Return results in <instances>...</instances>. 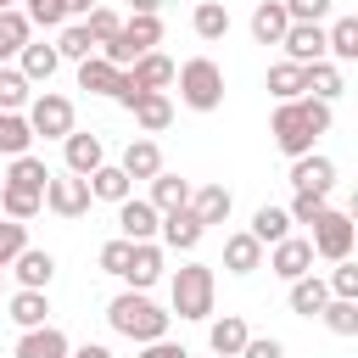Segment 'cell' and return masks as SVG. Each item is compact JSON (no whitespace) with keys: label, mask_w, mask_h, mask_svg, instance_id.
<instances>
[{"label":"cell","mask_w":358,"mask_h":358,"mask_svg":"<svg viewBox=\"0 0 358 358\" xmlns=\"http://www.w3.org/2000/svg\"><path fill=\"white\" fill-rule=\"evenodd\" d=\"M330 123H336V112H330L324 101L302 95V101H274L268 134H274V145H280V151L296 162V157H308V151H313V140H319Z\"/></svg>","instance_id":"6da1fadb"},{"label":"cell","mask_w":358,"mask_h":358,"mask_svg":"<svg viewBox=\"0 0 358 358\" xmlns=\"http://www.w3.org/2000/svg\"><path fill=\"white\" fill-rule=\"evenodd\" d=\"M168 319H173V313H162L145 291H117V296L106 302V324H112L117 336H129L134 347L162 341V336H168Z\"/></svg>","instance_id":"7a4b0ae2"},{"label":"cell","mask_w":358,"mask_h":358,"mask_svg":"<svg viewBox=\"0 0 358 358\" xmlns=\"http://www.w3.org/2000/svg\"><path fill=\"white\" fill-rule=\"evenodd\" d=\"M213 296H218V274H213L207 263L173 268V280H168V308H173L179 319H213Z\"/></svg>","instance_id":"3957f363"},{"label":"cell","mask_w":358,"mask_h":358,"mask_svg":"<svg viewBox=\"0 0 358 358\" xmlns=\"http://www.w3.org/2000/svg\"><path fill=\"white\" fill-rule=\"evenodd\" d=\"M173 84H179V101L190 112H218L224 106V67L213 56H190L185 67H173Z\"/></svg>","instance_id":"277c9868"},{"label":"cell","mask_w":358,"mask_h":358,"mask_svg":"<svg viewBox=\"0 0 358 358\" xmlns=\"http://www.w3.org/2000/svg\"><path fill=\"white\" fill-rule=\"evenodd\" d=\"M22 117H28L34 140H67V134L78 129V123H73V101L56 95V90H39V95L22 106Z\"/></svg>","instance_id":"5b68a950"},{"label":"cell","mask_w":358,"mask_h":358,"mask_svg":"<svg viewBox=\"0 0 358 358\" xmlns=\"http://www.w3.org/2000/svg\"><path fill=\"white\" fill-rule=\"evenodd\" d=\"M352 235H358L352 213H341V207H324V213L313 218V235H308V246H313V257H324V263H341V257H352Z\"/></svg>","instance_id":"8992f818"},{"label":"cell","mask_w":358,"mask_h":358,"mask_svg":"<svg viewBox=\"0 0 358 358\" xmlns=\"http://www.w3.org/2000/svg\"><path fill=\"white\" fill-rule=\"evenodd\" d=\"M168 84H173V62H168L162 50H145L134 67H123V84H117V95H112V101L129 112V106H134V95H145V90H168Z\"/></svg>","instance_id":"52a82bcc"},{"label":"cell","mask_w":358,"mask_h":358,"mask_svg":"<svg viewBox=\"0 0 358 358\" xmlns=\"http://www.w3.org/2000/svg\"><path fill=\"white\" fill-rule=\"evenodd\" d=\"M90 201H95V196H90V179H78V173H67V168L50 173V185H45V207H50L56 218H84Z\"/></svg>","instance_id":"ba28073f"},{"label":"cell","mask_w":358,"mask_h":358,"mask_svg":"<svg viewBox=\"0 0 358 358\" xmlns=\"http://www.w3.org/2000/svg\"><path fill=\"white\" fill-rule=\"evenodd\" d=\"M280 50H285V62H296V67L330 62V56H324V22H291L285 39H280Z\"/></svg>","instance_id":"9c48e42d"},{"label":"cell","mask_w":358,"mask_h":358,"mask_svg":"<svg viewBox=\"0 0 358 358\" xmlns=\"http://www.w3.org/2000/svg\"><path fill=\"white\" fill-rule=\"evenodd\" d=\"M268 268L291 285V280H302V274H313V246H308V235H285V241H274L268 246Z\"/></svg>","instance_id":"30bf717a"},{"label":"cell","mask_w":358,"mask_h":358,"mask_svg":"<svg viewBox=\"0 0 358 358\" xmlns=\"http://www.w3.org/2000/svg\"><path fill=\"white\" fill-rule=\"evenodd\" d=\"M11 274H17V291H50L56 257H50L45 246H22V252L11 257Z\"/></svg>","instance_id":"8fae6325"},{"label":"cell","mask_w":358,"mask_h":358,"mask_svg":"<svg viewBox=\"0 0 358 358\" xmlns=\"http://www.w3.org/2000/svg\"><path fill=\"white\" fill-rule=\"evenodd\" d=\"M117 280H123V291H151V285L162 280V246H157V241H134L129 268H123Z\"/></svg>","instance_id":"7c38bea8"},{"label":"cell","mask_w":358,"mask_h":358,"mask_svg":"<svg viewBox=\"0 0 358 358\" xmlns=\"http://www.w3.org/2000/svg\"><path fill=\"white\" fill-rule=\"evenodd\" d=\"M62 157H67V173L90 179V173L106 162V140H101V134H84V129H73V134L62 140Z\"/></svg>","instance_id":"4fadbf2b"},{"label":"cell","mask_w":358,"mask_h":358,"mask_svg":"<svg viewBox=\"0 0 358 358\" xmlns=\"http://www.w3.org/2000/svg\"><path fill=\"white\" fill-rule=\"evenodd\" d=\"M190 218L201 224V229H213V224H224L229 213H235V196L224 190V185H190Z\"/></svg>","instance_id":"5bb4252c"},{"label":"cell","mask_w":358,"mask_h":358,"mask_svg":"<svg viewBox=\"0 0 358 358\" xmlns=\"http://www.w3.org/2000/svg\"><path fill=\"white\" fill-rule=\"evenodd\" d=\"M157 224H162V213H157L145 196L117 201V235H123V241H157Z\"/></svg>","instance_id":"9a60e30c"},{"label":"cell","mask_w":358,"mask_h":358,"mask_svg":"<svg viewBox=\"0 0 358 358\" xmlns=\"http://www.w3.org/2000/svg\"><path fill=\"white\" fill-rule=\"evenodd\" d=\"M67 352H73V341H67V330H56V324L22 330L17 347H11V358H67Z\"/></svg>","instance_id":"2e32d148"},{"label":"cell","mask_w":358,"mask_h":358,"mask_svg":"<svg viewBox=\"0 0 358 358\" xmlns=\"http://www.w3.org/2000/svg\"><path fill=\"white\" fill-rule=\"evenodd\" d=\"M129 117H134L140 134H162V129L173 123V101H168V90H145V95H134Z\"/></svg>","instance_id":"e0dca14e"},{"label":"cell","mask_w":358,"mask_h":358,"mask_svg":"<svg viewBox=\"0 0 358 358\" xmlns=\"http://www.w3.org/2000/svg\"><path fill=\"white\" fill-rule=\"evenodd\" d=\"M117 168H123L129 179H157V173H162V145H157L151 134H134V140L123 145Z\"/></svg>","instance_id":"ac0fdd59"},{"label":"cell","mask_w":358,"mask_h":358,"mask_svg":"<svg viewBox=\"0 0 358 358\" xmlns=\"http://www.w3.org/2000/svg\"><path fill=\"white\" fill-rule=\"evenodd\" d=\"M291 185H296V190H313V196H330V185H336V162H330L324 151H308V157L291 162Z\"/></svg>","instance_id":"d6986e66"},{"label":"cell","mask_w":358,"mask_h":358,"mask_svg":"<svg viewBox=\"0 0 358 358\" xmlns=\"http://www.w3.org/2000/svg\"><path fill=\"white\" fill-rule=\"evenodd\" d=\"M157 235H162V246H168V252H196L207 229H201V224L190 218V207H179V213H162Z\"/></svg>","instance_id":"ffe728a7"},{"label":"cell","mask_w":358,"mask_h":358,"mask_svg":"<svg viewBox=\"0 0 358 358\" xmlns=\"http://www.w3.org/2000/svg\"><path fill=\"white\" fill-rule=\"evenodd\" d=\"M56 67H62V56H56V45H45V39H28L22 56H17V73H22L28 84H50Z\"/></svg>","instance_id":"44dd1931"},{"label":"cell","mask_w":358,"mask_h":358,"mask_svg":"<svg viewBox=\"0 0 358 358\" xmlns=\"http://www.w3.org/2000/svg\"><path fill=\"white\" fill-rule=\"evenodd\" d=\"M285 302H291V313H296V319H319V308L330 302V285H324V274H302V280H291Z\"/></svg>","instance_id":"7402d4cb"},{"label":"cell","mask_w":358,"mask_h":358,"mask_svg":"<svg viewBox=\"0 0 358 358\" xmlns=\"http://www.w3.org/2000/svg\"><path fill=\"white\" fill-rule=\"evenodd\" d=\"M246 336H252V330H246V319H241V313H224V319H213V324H207V347H213L218 358H241Z\"/></svg>","instance_id":"603a6c76"},{"label":"cell","mask_w":358,"mask_h":358,"mask_svg":"<svg viewBox=\"0 0 358 358\" xmlns=\"http://www.w3.org/2000/svg\"><path fill=\"white\" fill-rule=\"evenodd\" d=\"M34 39V22L22 17V6H11V11H0V67H11L17 56H22V45Z\"/></svg>","instance_id":"cb8c5ba5"},{"label":"cell","mask_w":358,"mask_h":358,"mask_svg":"<svg viewBox=\"0 0 358 358\" xmlns=\"http://www.w3.org/2000/svg\"><path fill=\"white\" fill-rule=\"evenodd\" d=\"M190 28H196V39H207V45L229 39V6H224V0H196Z\"/></svg>","instance_id":"d4e9b609"},{"label":"cell","mask_w":358,"mask_h":358,"mask_svg":"<svg viewBox=\"0 0 358 358\" xmlns=\"http://www.w3.org/2000/svg\"><path fill=\"white\" fill-rule=\"evenodd\" d=\"M90 196H95V201H112V207H117V201H129V196H134V179H129V173H123L117 162H101V168L90 173Z\"/></svg>","instance_id":"484cf974"},{"label":"cell","mask_w":358,"mask_h":358,"mask_svg":"<svg viewBox=\"0 0 358 358\" xmlns=\"http://www.w3.org/2000/svg\"><path fill=\"white\" fill-rule=\"evenodd\" d=\"M224 268H229V274H257V268H263V246H257L246 229L224 235Z\"/></svg>","instance_id":"4316f807"},{"label":"cell","mask_w":358,"mask_h":358,"mask_svg":"<svg viewBox=\"0 0 358 358\" xmlns=\"http://www.w3.org/2000/svg\"><path fill=\"white\" fill-rule=\"evenodd\" d=\"M11 324L17 330H39V324H50V296L45 291H11Z\"/></svg>","instance_id":"83f0119b"},{"label":"cell","mask_w":358,"mask_h":358,"mask_svg":"<svg viewBox=\"0 0 358 358\" xmlns=\"http://www.w3.org/2000/svg\"><path fill=\"white\" fill-rule=\"evenodd\" d=\"M285 28H291L285 6H280V0H257V11H252V39H257V45H280Z\"/></svg>","instance_id":"f1b7e54d"},{"label":"cell","mask_w":358,"mask_h":358,"mask_svg":"<svg viewBox=\"0 0 358 358\" xmlns=\"http://www.w3.org/2000/svg\"><path fill=\"white\" fill-rule=\"evenodd\" d=\"M324 56L341 67V62H358V17H336L324 28Z\"/></svg>","instance_id":"f546056e"},{"label":"cell","mask_w":358,"mask_h":358,"mask_svg":"<svg viewBox=\"0 0 358 358\" xmlns=\"http://www.w3.org/2000/svg\"><path fill=\"white\" fill-rule=\"evenodd\" d=\"M117 84H123V67H112L106 56L78 62V90H90V95H117Z\"/></svg>","instance_id":"4dcf8cb0"},{"label":"cell","mask_w":358,"mask_h":358,"mask_svg":"<svg viewBox=\"0 0 358 358\" xmlns=\"http://www.w3.org/2000/svg\"><path fill=\"white\" fill-rule=\"evenodd\" d=\"M268 95H274V101H302V95H308V67L274 62V67H268Z\"/></svg>","instance_id":"1f68e13d"},{"label":"cell","mask_w":358,"mask_h":358,"mask_svg":"<svg viewBox=\"0 0 358 358\" xmlns=\"http://www.w3.org/2000/svg\"><path fill=\"white\" fill-rule=\"evenodd\" d=\"M145 201H151L157 213H179V207L190 201V179H179V173H168V168H162V173L151 179V196H145Z\"/></svg>","instance_id":"d6a6232c"},{"label":"cell","mask_w":358,"mask_h":358,"mask_svg":"<svg viewBox=\"0 0 358 358\" xmlns=\"http://www.w3.org/2000/svg\"><path fill=\"white\" fill-rule=\"evenodd\" d=\"M341 90H347V78H341V67H336V62H313V67H308V95H313V101L336 106V101H341Z\"/></svg>","instance_id":"836d02e7"},{"label":"cell","mask_w":358,"mask_h":358,"mask_svg":"<svg viewBox=\"0 0 358 358\" xmlns=\"http://www.w3.org/2000/svg\"><path fill=\"white\" fill-rule=\"evenodd\" d=\"M6 185H22V190H39V196H45V185H50V168H45V157H34V151L11 157V168H6Z\"/></svg>","instance_id":"e575fe53"},{"label":"cell","mask_w":358,"mask_h":358,"mask_svg":"<svg viewBox=\"0 0 358 358\" xmlns=\"http://www.w3.org/2000/svg\"><path fill=\"white\" fill-rule=\"evenodd\" d=\"M246 235H252V241H257L263 252H268L274 241H285V235H291V218H285V207H257V213H252V229H246Z\"/></svg>","instance_id":"d590c367"},{"label":"cell","mask_w":358,"mask_h":358,"mask_svg":"<svg viewBox=\"0 0 358 358\" xmlns=\"http://www.w3.org/2000/svg\"><path fill=\"white\" fill-rule=\"evenodd\" d=\"M22 151H34L28 117H22V112H0V157L11 162V157H22Z\"/></svg>","instance_id":"8d00e7d4"},{"label":"cell","mask_w":358,"mask_h":358,"mask_svg":"<svg viewBox=\"0 0 358 358\" xmlns=\"http://www.w3.org/2000/svg\"><path fill=\"white\" fill-rule=\"evenodd\" d=\"M56 56H62V62H90V56H95L90 28H84V22H62V28H56Z\"/></svg>","instance_id":"74e56055"},{"label":"cell","mask_w":358,"mask_h":358,"mask_svg":"<svg viewBox=\"0 0 358 358\" xmlns=\"http://www.w3.org/2000/svg\"><path fill=\"white\" fill-rule=\"evenodd\" d=\"M123 39H129L140 56L157 50V45H162V17H134V11H129V17H123Z\"/></svg>","instance_id":"f35d334b"},{"label":"cell","mask_w":358,"mask_h":358,"mask_svg":"<svg viewBox=\"0 0 358 358\" xmlns=\"http://www.w3.org/2000/svg\"><path fill=\"white\" fill-rule=\"evenodd\" d=\"M0 207H6V218L28 224V218L45 207V196H39V190H22V185H0Z\"/></svg>","instance_id":"ab89813d"},{"label":"cell","mask_w":358,"mask_h":358,"mask_svg":"<svg viewBox=\"0 0 358 358\" xmlns=\"http://www.w3.org/2000/svg\"><path fill=\"white\" fill-rule=\"evenodd\" d=\"M319 319H324V330H330V336H358V302L330 296V302L319 308Z\"/></svg>","instance_id":"60d3db41"},{"label":"cell","mask_w":358,"mask_h":358,"mask_svg":"<svg viewBox=\"0 0 358 358\" xmlns=\"http://www.w3.org/2000/svg\"><path fill=\"white\" fill-rule=\"evenodd\" d=\"M28 101H34V84L17 67H0V112H22Z\"/></svg>","instance_id":"b9f144b4"},{"label":"cell","mask_w":358,"mask_h":358,"mask_svg":"<svg viewBox=\"0 0 358 358\" xmlns=\"http://www.w3.org/2000/svg\"><path fill=\"white\" fill-rule=\"evenodd\" d=\"M330 296H341V302H358V263L352 257H341V263H330Z\"/></svg>","instance_id":"7bdbcfd3"},{"label":"cell","mask_w":358,"mask_h":358,"mask_svg":"<svg viewBox=\"0 0 358 358\" xmlns=\"http://www.w3.org/2000/svg\"><path fill=\"white\" fill-rule=\"evenodd\" d=\"M84 28H90V39H95V50H101V45H106V39H112V34L123 28V17H117L112 6H95V11L84 17Z\"/></svg>","instance_id":"ee69618b"},{"label":"cell","mask_w":358,"mask_h":358,"mask_svg":"<svg viewBox=\"0 0 358 358\" xmlns=\"http://www.w3.org/2000/svg\"><path fill=\"white\" fill-rule=\"evenodd\" d=\"M324 207H330V196H313V190H296V196H291V207H285V218H291V224H313V218H319Z\"/></svg>","instance_id":"f6af8a7d"},{"label":"cell","mask_w":358,"mask_h":358,"mask_svg":"<svg viewBox=\"0 0 358 358\" xmlns=\"http://www.w3.org/2000/svg\"><path fill=\"white\" fill-rule=\"evenodd\" d=\"M22 17H28L34 28H62V22H67L62 0H22Z\"/></svg>","instance_id":"bcb514c9"},{"label":"cell","mask_w":358,"mask_h":358,"mask_svg":"<svg viewBox=\"0 0 358 358\" xmlns=\"http://www.w3.org/2000/svg\"><path fill=\"white\" fill-rule=\"evenodd\" d=\"M28 246V224H17V218H0V268H11V257Z\"/></svg>","instance_id":"7dc6e473"},{"label":"cell","mask_w":358,"mask_h":358,"mask_svg":"<svg viewBox=\"0 0 358 358\" xmlns=\"http://www.w3.org/2000/svg\"><path fill=\"white\" fill-rule=\"evenodd\" d=\"M280 6H285V17H291V22H324L336 0H280Z\"/></svg>","instance_id":"c3c4849f"},{"label":"cell","mask_w":358,"mask_h":358,"mask_svg":"<svg viewBox=\"0 0 358 358\" xmlns=\"http://www.w3.org/2000/svg\"><path fill=\"white\" fill-rule=\"evenodd\" d=\"M129 252H134V241L112 235V241L101 246V268H106V274H123V268H129Z\"/></svg>","instance_id":"681fc988"},{"label":"cell","mask_w":358,"mask_h":358,"mask_svg":"<svg viewBox=\"0 0 358 358\" xmlns=\"http://www.w3.org/2000/svg\"><path fill=\"white\" fill-rule=\"evenodd\" d=\"M241 358H285V341H274V336H246Z\"/></svg>","instance_id":"f907efd6"},{"label":"cell","mask_w":358,"mask_h":358,"mask_svg":"<svg viewBox=\"0 0 358 358\" xmlns=\"http://www.w3.org/2000/svg\"><path fill=\"white\" fill-rule=\"evenodd\" d=\"M134 358H190V352H185L179 341H168V336H162V341H145V347H140Z\"/></svg>","instance_id":"816d5d0a"},{"label":"cell","mask_w":358,"mask_h":358,"mask_svg":"<svg viewBox=\"0 0 358 358\" xmlns=\"http://www.w3.org/2000/svg\"><path fill=\"white\" fill-rule=\"evenodd\" d=\"M101 0H62V11H67V22H84L90 11H95Z\"/></svg>","instance_id":"f5cc1de1"},{"label":"cell","mask_w":358,"mask_h":358,"mask_svg":"<svg viewBox=\"0 0 358 358\" xmlns=\"http://www.w3.org/2000/svg\"><path fill=\"white\" fill-rule=\"evenodd\" d=\"M67 358H112V347H106V341H84V347H73Z\"/></svg>","instance_id":"db71d44e"},{"label":"cell","mask_w":358,"mask_h":358,"mask_svg":"<svg viewBox=\"0 0 358 358\" xmlns=\"http://www.w3.org/2000/svg\"><path fill=\"white\" fill-rule=\"evenodd\" d=\"M129 11H134V17H157V11H162V0H129Z\"/></svg>","instance_id":"11a10c76"},{"label":"cell","mask_w":358,"mask_h":358,"mask_svg":"<svg viewBox=\"0 0 358 358\" xmlns=\"http://www.w3.org/2000/svg\"><path fill=\"white\" fill-rule=\"evenodd\" d=\"M11 6H17V0H0V11H11Z\"/></svg>","instance_id":"9f6ffc18"},{"label":"cell","mask_w":358,"mask_h":358,"mask_svg":"<svg viewBox=\"0 0 358 358\" xmlns=\"http://www.w3.org/2000/svg\"><path fill=\"white\" fill-rule=\"evenodd\" d=\"M0 285H6V268H0Z\"/></svg>","instance_id":"6f0895ef"}]
</instances>
